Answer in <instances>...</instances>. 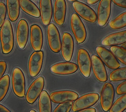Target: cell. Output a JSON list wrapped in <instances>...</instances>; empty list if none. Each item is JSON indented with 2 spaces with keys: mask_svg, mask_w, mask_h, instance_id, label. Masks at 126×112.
<instances>
[{
  "mask_svg": "<svg viewBox=\"0 0 126 112\" xmlns=\"http://www.w3.org/2000/svg\"><path fill=\"white\" fill-rule=\"evenodd\" d=\"M2 52L4 54L10 53L14 45V37L13 27L9 20H7L2 26L0 31Z\"/></svg>",
  "mask_w": 126,
  "mask_h": 112,
  "instance_id": "obj_1",
  "label": "cell"
},
{
  "mask_svg": "<svg viewBox=\"0 0 126 112\" xmlns=\"http://www.w3.org/2000/svg\"><path fill=\"white\" fill-rule=\"evenodd\" d=\"M12 87L13 92L17 97H24L26 92L25 77L22 71L19 67H16L13 70Z\"/></svg>",
  "mask_w": 126,
  "mask_h": 112,
  "instance_id": "obj_2",
  "label": "cell"
},
{
  "mask_svg": "<svg viewBox=\"0 0 126 112\" xmlns=\"http://www.w3.org/2000/svg\"><path fill=\"white\" fill-rule=\"evenodd\" d=\"M71 27L78 44H82L86 39V31L84 25L77 14H73L71 18Z\"/></svg>",
  "mask_w": 126,
  "mask_h": 112,
  "instance_id": "obj_3",
  "label": "cell"
},
{
  "mask_svg": "<svg viewBox=\"0 0 126 112\" xmlns=\"http://www.w3.org/2000/svg\"><path fill=\"white\" fill-rule=\"evenodd\" d=\"M115 91L113 85L109 82L103 85L101 92L100 103L104 112H108L111 108L114 100Z\"/></svg>",
  "mask_w": 126,
  "mask_h": 112,
  "instance_id": "obj_4",
  "label": "cell"
},
{
  "mask_svg": "<svg viewBox=\"0 0 126 112\" xmlns=\"http://www.w3.org/2000/svg\"><path fill=\"white\" fill-rule=\"evenodd\" d=\"M99 96L97 93H90L77 98L72 105V111L77 112L93 106L97 102Z\"/></svg>",
  "mask_w": 126,
  "mask_h": 112,
  "instance_id": "obj_5",
  "label": "cell"
},
{
  "mask_svg": "<svg viewBox=\"0 0 126 112\" xmlns=\"http://www.w3.org/2000/svg\"><path fill=\"white\" fill-rule=\"evenodd\" d=\"M47 40L51 50L59 53L62 48L61 40L59 31L53 23L49 24L47 28Z\"/></svg>",
  "mask_w": 126,
  "mask_h": 112,
  "instance_id": "obj_6",
  "label": "cell"
},
{
  "mask_svg": "<svg viewBox=\"0 0 126 112\" xmlns=\"http://www.w3.org/2000/svg\"><path fill=\"white\" fill-rule=\"evenodd\" d=\"M45 85V80L43 77H39L30 86L26 94V101L32 105L37 100L43 92Z\"/></svg>",
  "mask_w": 126,
  "mask_h": 112,
  "instance_id": "obj_7",
  "label": "cell"
},
{
  "mask_svg": "<svg viewBox=\"0 0 126 112\" xmlns=\"http://www.w3.org/2000/svg\"><path fill=\"white\" fill-rule=\"evenodd\" d=\"M43 51H35L31 54L28 62L29 73L31 77H35L39 74L43 67Z\"/></svg>",
  "mask_w": 126,
  "mask_h": 112,
  "instance_id": "obj_8",
  "label": "cell"
},
{
  "mask_svg": "<svg viewBox=\"0 0 126 112\" xmlns=\"http://www.w3.org/2000/svg\"><path fill=\"white\" fill-rule=\"evenodd\" d=\"M77 62L79 69L84 76L88 78L91 74V61L88 52L84 48L78 51Z\"/></svg>",
  "mask_w": 126,
  "mask_h": 112,
  "instance_id": "obj_9",
  "label": "cell"
},
{
  "mask_svg": "<svg viewBox=\"0 0 126 112\" xmlns=\"http://www.w3.org/2000/svg\"><path fill=\"white\" fill-rule=\"evenodd\" d=\"M75 12L83 19L91 23H94L97 20L95 12L87 5L79 1H74L72 4Z\"/></svg>",
  "mask_w": 126,
  "mask_h": 112,
  "instance_id": "obj_10",
  "label": "cell"
},
{
  "mask_svg": "<svg viewBox=\"0 0 126 112\" xmlns=\"http://www.w3.org/2000/svg\"><path fill=\"white\" fill-rule=\"evenodd\" d=\"M111 1L101 0L97 8V23L101 27L104 26L108 21L111 14Z\"/></svg>",
  "mask_w": 126,
  "mask_h": 112,
  "instance_id": "obj_11",
  "label": "cell"
},
{
  "mask_svg": "<svg viewBox=\"0 0 126 112\" xmlns=\"http://www.w3.org/2000/svg\"><path fill=\"white\" fill-rule=\"evenodd\" d=\"M96 51L99 57L109 69H116L119 68L120 66L119 62L109 49L103 46H99L96 48Z\"/></svg>",
  "mask_w": 126,
  "mask_h": 112,
  "instance_id": "obj_12",
  "label": "cell"
},
{
  "mask_svg": "<svg viewBox=\"0 0 126 112\" xmlns=\"http://www.w3.org/2000/svg\"><path fill=\"white\" fill-rule=\"evenodd\" d=\"M91 65L94 74L97 80L101 82L107 81V72L102 60L96 55H93L91 57Z\"/></svg>",
  "mask_w": 126,
  "mask_h": 112,
  "instance_id": "obj_13",
  "label": "cell"
},
{
  "mask_svg": "<svg viewBox=\"0 0 126 112\" xmlns=\"http://www.w3.org/2000/svg\"><path fill=\"white\" fill-rule=\"evenodd\" d=\"M29 26L27 22L24 19L20 20L16 30V41L20 49L25 48L28 40Z\"/></svg>",
  "mask_w": 126,
  "mask_h": 112,
  "instance_id": "obj_14",
  "label": "cell"
},
{
  "mask_svg": "<svg viewBox=\"0 0 126 112\" xmlns=\"http://www.w3.org/2000/svg\"><path fill=\"white\" fill-rule=\"evenodd\" d=\"M74 51V40L69 33H64L63 35L62 54L65 61L69 62L71 60Z\"/></svg>",
  "mask_w": 126,
  "mask_h": 112,
  "instance_id": "obj_15",
  "label": "cell"
},
{
  "mask_svg": "<svg viewBox=\"0 0 126 112\" xmlns=\"http://www.w3.org/2000/svg\"><path fill=\"white\" fill-rule=\"evenodd\" d=\"M30 41L31 46L34 51H40L43 46V33L41 28L37 25L31 27Z\"/></svg>",
  "mask_w": 126,
  "mask_h": 112,
  "instance_id": "obj_16",
  "label": "cell"
},
{
  "mask_svg": "<svg viewBox=\"0 0 126 112\" xmlns=\"http://www.w3.org/2000/svg\"><path fill=\"white\" fill-rule=\"evenodd\" d=\"M78 98V94L71 90L58 91L52 93L50 95L51 100L55 103H62L69 101L72 102Z\"/></svg>",
  "mask_w": 126,
  "mask_h": 112,
  "instance_id": "obj_17",
  "label": "cell"
},
{
  "mask_svg": "<svg viewBox=\"0 0 126 112\" xmlns=\"http://www.w3.org/2000/svg\"><path fill=\"white\" fill-rule=\"evenodd\" d=\"M77 64L72 62H61L55 64L51 67V71L54 74L68 75L74 74L78 70Z\"/></svg>",
  "mask_w": 126,
  "mask_h": 112,
  "instance_id": "obj_18",
  "label": "cell"
},
{
  "mask_svg": "<svg viewBox=\"0 0 126 112\" xmlns=\"http://www.w3.org/2000/svg\"><path fill=\"white\" fill-rule=\"evenodd\" d=\"M39 5L42 22L44 25H48L51 21L53 15L52 1L51 0H40Z\"/></svg>",
  "mask_w": 126,
  "mask_h": 112,
  "instance_id": "obj_19",
  "label": "cell"
},
{
  "mask_svg": "<svg viewBox=\"0 0 126 112\" xmlns=\"http://www.w3.org/2000/svg\"><path fill=\"white\" fill-rule=\"evenodd\" d=\"M66 14V3L64 0H56L54 3V20L58 25L64 24Z\"/></svg>",
  "mask_w": 126,
  "mask_h": 112,
  "instance_id": "obj_20",
  "label": "cell"
},
{
  "mask_svg": "<svg viewBox=\"0 0 126 112\" xmlns=\"http://www.w3.org/2000/svg\"><path fill=\"white\" fill-rule=\"evenodd\" d=\"M125 43H126V30L110 34L102 41V45L107 46H115Z\"/></svg>",
  "mask_w": 126,
  "mask_h": 112,
  "instance_id": "obj_21",
  "label": "cell"
},
{
  "mask_svg": "<svg viewBox=\"0 0 126 112\" xmlns=\"http://www.w3.org/2000/svg\"><path fill=\"white\" fill-rule=\"evenodd\" d=\"M20 7L26 13L35 17L40 16V12L38 7L30 0H20Z\"/></svg>",
  "mask_w": 126,
  "mask_h": 112,
  "instance_id": "obj_22",
  "label": "cell"
},
{
  "mask_svg": "<svg viewBox=\"0 0 126 112\" xmlns=\"http://www.w3.org/2000/svg\"><path fill=\"white\" fill-rule=\"evenodd\" d=\"M7 6L9 20L16 21L20 15V3L18 0H7Z\"/></svg>",
  "mask_w": 126,
  "mask_h": 112,
  "instance_id": "obj_23",
  "label": "cell"
},
{
  "mask_svg": "<svg viewBox=\"0 0 126 112\" xmlns=\"http://www.w3.org/2000/svg\"><path fill=\"white\" fill-rule=\"evenodd\" d=\"M39 112H52V103L50 97L46 91H43L39 100Z\"/></svg>",
  "mask_w": 126,
  "mask_h": 112,
  "instance_id": "obj_24",
  "label": "cell"
},
{
  "mask_svg": "<svg viewBox=\"0 0 126 112\" xmlns=\"http://www.w3.org/2000/svg\"><path fill=\"white\" fill-rule=\"evenodd\" d=\"M110 27L113 30H119L126 27V12L123 13L109 23Z\"/></svg>",
  "mask_w": 126,
  "mask_h": 112,
  "instance_id": "obj_25",
  "label": "cell"
},
{
  "mask_svg": "<svg viewBox=\"0 0 126 112\" xmlns=\"http://www.w3.org/2000/svg\"><path fill=\"white\" fill-rule=\"evenodd\" d=\"M10 86V77L8 75H5L0 80V102L6 97Z\"/></svg>",
  "mask_w": 126,
  "mask_h": 112,
  "instance_id": "obj_26",
  "label": "cell"
},
{
  "mask_svg": "<svg viewBox=\"0 0 126 112\" xmlns=\"http://www.w3.org/2000/svg\"><path fill=\"white\" fill-rule=\"evenodd\" d=\"M126 110V94L119 97L111 106L109 112H123Z\"/></svg>",
  "mask_w": 126,
  "mask_h": 112,
  "instance_id": "obj_27",
  "label": "cell"
},
{
  "mask_svg": "<svg viewBox=\"0 0 126 112\" xmlns=\"http://www.w3.org/2000/svg\"><path fill=\"white\" fill-rule=\"evenodd\" d=\"M109 79L111 81L118 82L126 80V67L118 69L110 73Z\"/></svg>",
  "mask_w": 126,
  "mask_h": 112,
  "instance_id": "obj_28",
  "label": "cell"
},
{
  "mask_svg": "<svg viewBox=\"0 0 126 112\" xmlns=\"http://www.w3.org/2000/svg\"><path fill=\"white\" fill-rule=\"evenodd\" d=\"M112 53L122 63L126 65V49L122 47L112 46L110 48Z\"/></svg>",
  "mask_w": 126,
  "mask_h": 112,
  "instance_id": "obj_29",
  "label": "cell"
},
{
  "mask_svg": "<svg viewBox=\"0 0 126 112\" xmlns=\"http://www.w3.org/2000/svg\"><path fill=\"white\" fill-rule=\"evenodd\" d=\"M72 105L71 101L60 103L55 108L53 112H70Z\"/></svg>",
  "mask_w": 126,
  "mask_h": 112,
  "instance_id": "obj_30",
  "label": "cell"
},
{
  "mask_svg": "<svg viewBox=\"0 0 126 112\" xmlns=\"http://www.w3.org/2000/svg\"><path fill=\"white\" fill-rule=\"evenodd\" d=\"M7 15V7L3 2H0V28L3 25Z\"/></svg>",
  "mask_w": 126,
  "mask_h": 112,
  "instance_id": "obj_31",
  "label": "cell"
},
{
  "mask_svg": "<svg viewBox=\"0 0 126 112\" xmlns=\"http://www.w3.org/2000/svg\"><path fill=\"white\" fill-rule=\"evenodd\" d=\"M116 92L118 95L126 94V81L121 83L117 86Z\"/></svg>",
  "mask_w": 126,
  "mask_h": 112,
  "instance_id": "obj_32",
  "label": "cell"
},
{
  "mask_svg": "<svg viewBox=\"0 0 126 112\" xmlns=\"http://www.w3.org/2000/svg\"><path fill=\"white\" fill-rule=\"evenodd\" d=\"M7 63L4 61L0 62V80L2 79V77L3 76L5 72L7 70Z\"/></svg>",
  "mask_w": 126,
  "mask_h": 112,
  "instance_id": "obj_33",
  "label": "cell"
},
{
  "mask_svg": "<svg viewBox=\"0 0 126 112\" xmlns=\"http://www.w3.org/2000/svg\"><path fill=\"white\" fill-rule=\"evenodd\" d=\"M112 2L118 6L126 8V0H113Z\"/></svg>",
  "mask_w": 126,
  "mask_h": 112,
  "instance_id": "obj_34",
  "label": "cell"
},
{
  "mask_svg": "<svg viewBox=\"0 0 126 112\" xmlns=\"http://www.w3.org/2000/svg\"><path fill=\"white\" fill-rule=\"evenodd\" d=\"M78 112H96V109L94 108H90L88 109H85L84 110H81Z\"/></svg>",
  "mask_w": 126,
  "mask_h": 112,
  "instance_id": "obj_35",
  "label": "cell"
},
{
  "mask_svg": "<svg viewBox=\"0 0 126 112\" xmlns=\"http://www.w3.org/2000/svg\"><path fill=\"white\" fill-rule=\"evenodd\" d=\"M0 112H11L6 107L0 104Z\"/></svg>",
  "mask_w": 126,
  "mask_h": 112,
  "instance_id": "obj_36",
  "label": "cell"
},
{
  "mask_svg": "<svg viewBox=\"0 0 126 112\" xmlns=\"http://www.w3.org/2000/svg\"><path fill=\"white\" fill-rule=\"evenodd\" d=\"M98 2V0H96V1H94V0H88L87 2L90 4H94L96 3H97Z\"/></svg>",
  "mask_w": 126,
  "mask_h": 112,
  "instance_id": "obj_37",
  "label": "cell"
},
{
  "mask_svg": "<svg viewBox=\"0 0 126 112\" xmlns=\"http://www.w3.org/2000/svg\"><path fill=\"white\" fill-rule=\"evenodd\" d=\"M122 48H124L125 49H126V43H125V44H123V45H122Z\"/></svg>",
  "mask_w": 126,
  "mask_h": 112,
  "instance_id": "obj_38",
  "label": "cell"
},
{
  "mask_svg": "<svg viewBox=\"0 0 126 112\" xmlns=\"http://www.w3.org/2000/svg\"><path fill=\"white\" fill-rule=\"evenodd\" d=\"M30 112H36L35 111H34V110H33V109H32V110H31L30 111Z\"/></svg>",
  "mask_w": 126,
  "mask_h": 112,
  "instance_id": "obj_39",
  "label": "cell"
}]
</instances>
